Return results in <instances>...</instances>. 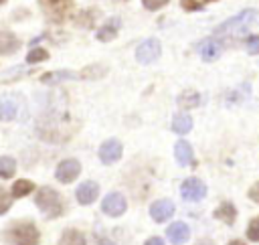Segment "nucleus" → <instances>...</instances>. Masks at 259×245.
<instances>
[{
	"mask_svg": "<svg viewBox=\"0 0 259 245\" xmlns=\"http://www.w3.org/2000/svg\"><path fill=\"white\" fill-rule=\"evenodd\" d=\"M67 121L69 119L63 113H49L36 121V132L47 142H63L69 140L73 134L71 130H67Z\"/></svg>",
	"mask_w": 259,
	"mask_h": 245,
	"instance_id": "nucleus-1",
	"label": "nucleus"
},
{
	"mask_svg": "<svg viewBox=\"0 0 259 245\" xmlns=\"http://www.w3.org/2000/svg\"><path fill=\"white\" fill-rule=\"evenodd\" d=\"M2 239L8 245H38L40 233L32 221H16L8 225V229L2 233Z\"/></svg>",
	"mask_w": 259,
	"mask_h": 245,
	"instance_id": "nucleus-2",
	"label": "nucleus"
},
{
	"mask_svg": "<svg viewBox=\"0 0 259 245\" xmlns=\"http://www.w3.org/2000/svg\"><path fill=\"white\" fill-rule=\"evenodd\" d=\"M257 20V10L255 8H245L241 12H237L235 16L227 18L223 24H219L212 30V36H221V34H231V36H241L247 32V28L251 24H255Z\"/></svg>",
	"mask_w": 259,
	"mask_h": 245,
	"instance_id": "nucleus-3",
	"label": "nucleus"
},
{
	"mask_svg": "<svg viewBox=\"0 0 259 245\" xmlns=\"http://www.w3.org/2000/svg\"><path fill=\"white\" fill-rule=\"evenodd\" d=\"M34 205L40 209V213L47 219H57L65 211L63 198H61V194L53 186H40L36 190V194H34Z\"/></svg>",
	"mask_w": 259,
	"mask_h": 245,
	"instance_id": "nucleus-4",
	"label": "nucleus"
},
{
	"mask_svg": "<svg viewBox=\"0 0 259 245\" xmlns=\"http://www.w3.org/2000/svg\"><path fill=\"white\" fill-rule=\"evenodd\" d=\"M38 6L47 16V20H51L53 24H61L71 14L73 0H38Z\"/></svg>",
	"mask_w": 259,
	"mask_h": 245,
	"instance_id": "nucleus-5",
	"label": "nucleus"
},
{
	"mask_svg": "<svg viewBox=\"0 0 259 245\" xmlns=\"http://www.w3.org/2000/svg\"><path fill=\"white\" fill-rule=\"evenodd\" d=\"M227 43L225 38H217V36H208V38H202L194 45V51L200 55V59L204 63H210V61H217L221 57V53L225 51Z\"/></svg>",
	"mask_w": 259,
	"mask_h": 245,
	"instance_id": "nucleus-6",
	"label": "nucleus"
},
{
	"mask_svg": "<svg viewBox=\"0 0 259 245\" xmlns=\"http://www.w3.org/2000/svg\"><path fill=\"white\" fill-rule=\"evenodd\" d=\"M160 55H162V45L156 36H150L136 47V61L140 65H150V63L158 61Z\"/></svg>",
	"mask_w": 259,
	"mask_h": 245,
	"instance_id": "nucleus-7",
	"label": "nucleus"
},
{
	"mask_svg": "<svg viewBox=\"0 0 259 245\" xmlns=\"http://www.w3.org/2000/svg\"><path fill=\"white\" fill-rule=\"evenodd\" d=\"M180 194H182V198L188 200V202H198V200H202V198L206 196V184H204L200 178L190 176V178H186V180L182 182Z\"/></svg>",
	"mask_w": 259,
	"mask_h": 245,
	"instance_id": "nucleus-8",
	"label": "nucleus"
},
{
	"mask_svg": "<svg viewBox=\"0 0 259 245\" xmlns=\"http://www.w3.org/2000/svg\"><path fill=\"white\" fill-rule=\"evenodd\" d=\"M79 174H81V162L75 160V158H65V160H61L59 166H57V170H55V178H57L59 182H63V184L73 182Z\"/></svg>",
	"mask_w": 259,
	"mask_h": 245,
	"instance_id": "nucleus-9",
	"label": "nucleus"
},
{
	"mask_svg": "<svg viewBox=\"0 0 259 245\" xmlns=\"http://www.w3.org/2000/svg\"><path fill=\"white\" fill-rule=\"evenodd\" d=\"M125 209H127V200L121 192H109L101 200V211L107 217H121L125 213Z\"/></svg>",
	"mask_w": 259,
	"mask_h": 245,
	"instance_id": "nucleus-10",
	"label": "nucleus"
},
{
	"mask_svg": "<svg viewBox=\"0 0 259 245\" xmlns=\"http://www.w3.org/2000/svg\"><path fill=\"white\" fill-rule=\"evenodd\" d=\"M99 160L103 162V164H113V162H117L119 158H121V154H123V146H121V142L119 140H115V138H109V140H105L101 146H99Z\"/></svg>",
	"mask_w": 259,
	"mask_h": 245,
	"instance_id": "nucleus-11",
	"label": "nucleus"
},
{
	"mask_svg": "<svg viewBox=\"0 0 259 245\" xmlns=\"http://www.w3.org/2000/svg\"><path fill=\"white\" fill-rule=\"evenodd\" d=\"M174 215V202L170 198H158L150 205V217L156 223H164Z\"/></svg>",
	"mask_w": 259,
	"mask_h": 245,
	"instance_id": "nucleus-12",
	"label": "nucleus"
},
{
	"mask_svg": "<svg viewBox=\"0 0 259 245\" xmlns=\"http://www.w3.org/2000/svg\"><path fill=\"white\" fill-rule=\"evenodd\" d=\"M119 28H121V18H119V16H111V18H107V20L97 28L95 38H97L99 43H109V40H113V38L117 36Z\"/></svg>",
	"mask_w": 259,
	"mask_h": 245,
	"instance_id": "nucleus-13",
	"label": "nucleus"
},
{
	"mask_svg": "<svg viewBox=\"0 0 259 245\" xmlns=\"http://www.w3.org/2000/svg\"><path fill=\"white\" fill-rule=\"evenodd\" d=\"M97 194H99V184L95 180H85L75 190V196H77L79 205H91L97 198Z\"/></svg>",
	"mask_w": 259,
	"mask_h": 245,
	"instance_id": "nucleus-14",
	"label": "nucleus"
},
{
	"mask_svg": "<svg viewBox=\"0 0 259 245\" xmlns=\"http://www.w3.org/2000/svg\"><path fill=\"white\" fill-rule=\"evenodd\" d=\"M18 111H20V103H18V97L16 95H4L0 99V119L2 121L16 119Z\"/></svg>",
	"mask_w": 259,
	"mask_h": 245,
	"instance_id": "nucleus-15",
	"label": "nucleus"
},
{
	"mask_svg": "<svg viewBox=\"0 0 259 245\" xmlns=\"http://www.w3.org/2000/svg\"><path fill=\"white\" fill-rule=\"evenodd\" d=\"M166 237L170 239V243H174V245H182V243L188 241V237H190V229H188L186 223L176 221V223H172V225L166 229Z\"/></svg>",
	"mask_w": 259,
	"mask_h": 245,
	"instance_id": "nucleus-16",
	"label": "nucleus"
},
{
	"mask_svg": "<svg viewBox=\"0 0 259 245\" xmlns=\"http://www.w3.org/2000/svg\"><path fill=\"white\" fill-rule=\"evenodd\" d=\"M71 79H77V73H73L71 69H59V71H47L38 77V81L42 85H57V83H63V81H71Z\"/></svg>",
	"mask_w": 259,
	"mask_h": 245,
	"instance_id": "nucleus-17",
	"label": "nucleus"
},
{
	"mask_svg": "<svg viewBox=\"0 0 259 245\" xmlns=\"http://www.w3.org/2000/svg\"><path fill=\"white\" fill-rule=\"evenodd\" d=\"M107 65L105 63H89V65H85L79 73H77V79H85V81H97V79H101V77H105L107 75Z\"/></svg>",
	"mask_w": 259,
	"mask_h": 245,
	"instance_id": "nucleus-18",
	"label": "nucleus"
},
{
	"mask_svg": "<svg viewBox=\"0 0 259 245\" xmlns=\"http://www.w3.org/2000/svg\"><path fill=\"white\" fill-rule=\"evenodd\" d=\"M174 158L180 166H190L194 164V152H192V146L186 142V140H178L174 144Z\"/></svg>",
	"mask_w": 259,
	"mask_h": 245,
	"instance_id": "nucleus-19",
	"label": "nucleus"
},
{
	"mask_svg": "<svg viewBox=\"0 0 259 245\" xmlns=\"http://www.w3.org/2000/svg\"><path fill=\"white\" fill-rule=\"evenodd\" d=\"M20 49V38L10 30H0V55H12Z\"/></svg>",
	"mask_w": 259,
	"mask_h": 245,
	"instance_id": "nucleus-20",
	"label": "nucleus"
},
{
	"mask_svg": "<svg viewBox=\"0 0 259 245\" xmlns=\"http://www.w3.org/2000/svg\"><path fill=\"white\" fill-rule=\"evenodd\" d=\"M97 16H99V10L97 8H83L75 16V26L77 28H83V30H89V28H93Z\"/></svg>",
	"mask_w": 259,
	"mask_h": 245,
	"instance_id": "nucleus-21",
	"label": "nucleus"
},
{
	"mask_svg": "<svg viewBox=\"0 0 259 245\" xmlns=\"http://www.w3.org/2000/svg\"><path fill=\"white\" fill-rule=\"evenodd\" d=\"M214 219H219V221H223V223H227V225H233L235 223V219H237V209H235V205L233 202H229V200H223L217 209H214Z\"/></svg>",
	"mask_w": 259,
	"mask_h": 245,
	"instance_id": "nucleus-22",
	"label": "nucleus"
},
{
	"mask_svg": "<svg viewBox=\"0 0 259 245\" xmlns=\"http://www.w3.org/2000/svg\"><path fill=\"white\" fill-rule=\"evenodd\" d=\"M176 103H178L182 109L196 107V105H200V93H198V91H194V89H184V91L178 95Z\"/></svg>",
	"mask_w": 259,
	"mask_h": 245,
	"instance_id": "nucleus-23",
	"label": "nucleus"
},
{
	"mask_svg": "<svg viewBox=\"0 0 259 245\" xmlns=\"http://www.w3.org/2000/svg\"><path fill=\"white\" fill-rule=\"evenodd\" d=\"M190 130H192V117H190L188 113H176V115L172 117V132L184 136V134H188Z\"/></svg>",
	"mask_w": 259,
	"mask_h": 245,
	"instance_id": "nucleus-24",
	"label": "nucleus"
},
{
	"mask_svg": "<svg viewBox=\"0 0 259 245\" xmlns=\"http://www.w3.org/2000/svg\"><path fill=\"white\" fill-rule=\"evenodd\" d=\"M59 245H87L85 237L81 235V231L77 229H67L63 231V235L59 237Z\"/></svg>",
	"mask_w": 259,
	"mask_h": 245,
	"instance_id": "nucleus-25",
	"label": "nucleus"
},
{
	"mask_svg": "<svg viewBox=\"0 0 259 245\" xmlns=\"http://www.w3.org/2000/svg\"><path fill=\"white\" fill-rule=\"evenodd\" d=\"M32 190H34V184H32L30 180H26V178H20V180H16V182L12 184V188H10V196H14V198H22V196L30 194Z\"/></svg>",
	"mask_w": 259,
	"mask_h": 245,
	"instance_id": "nucleus-26",
	"label": "nucleus"
},
{
	"mask_svg": "<svg viewBox=\"0 0 259 245\" xmlns=\"http://www.w3.org/2000/svg\"><path fill=\"white\" fill-rule=\"evenodd\" d=\"M16 172V160L12 156H0V178L8 180Z\"/></svg>",
	"mask_w": 259,
	"mask_h": 245,
	"instance_id": "nucleus-27",
	"label": "nucleus"
},
{
	"mask_svg": "<svg viewBox=\"0 0 259 245\" xmlns=\"http://www.w3.org/2000/svg\"><path fill=\"white\" fill-rule=\"evenodd\" d=\"M49 57H51V55H49L47 49H42V47H32V49L28 51V55H26V63H28V65H34V63L47 61Z\"/></svg>",
	"mask_w": 259,
	"mask_h": 245,
	"instance_id": "nucleus-28",
	"label": "nucleus"
},
{
	"mask_svg": "<svg viewBox=\"0 0 259 245\" xmlns=\"http://www.w3.org/2000/svg\"><path fill=\"white\" fill-rule=\"evenodd\" d=\"M210 2H217V0H180V6L186 12H196V10H202Z\"/></svg>",
	"mask_w": 259,
	"mask_h": 245,
	"instance_id": "nucleus-29",
	"label": "nucleus"
},
{
	"mask_svg": "<svg viewBox=\"0 0 259 245\" xmlns=\"http://www.w3.org/2000/svg\"><path fill=\"white\" fill-rule=\"evenodd\" d=\"M28 71L24 69V67H12V69H8V73H4L2 77H0V81H4V83H8V81H12V79H20L22 75H26Z\"/></svg>",
	"mask_w": 259,
	"mask_h": 245,
	"instance_id": "nucleus-30",
	"label": "nucleus"
},
{
	"mask_svg": "<svg viewBox=\"0 0 259 245\" xmlns=\"http://www.w3.org/2000/svg\"><path fill=\"white\" fill-rule=\"evenodd\" d=\"M10 207H12V196H10V192H8V190H4V188L0 186V215L8 213V211H10Z\"/></svg>",
	"mask_w": 259,
	"mask_h": 245,
	"instance_id": "nucleus-31",
	"label": "nucleus"
},
{
	"mask_svg": "<svg viewBox=\"0 0 259 245\" xmlns=\"http://www.w3.org/2000/svg\"><path fill=\"white\" fill-rule=\"evenodd\" d=\"M245 47H247V53L249 55H257L259 53V36L257 34H249L245 38Z\"/></svg>",
	"mask_w": 259,
	"mask_h": 245,
	"instance_id": "nucleus-32",
	"label": "nucleus"
},
{
	"mask_svg": "<svg viewBox=\"0 0 259 245\" xmlns=\"http://www.w3.org/2000/svg\"><path fill=\"white\" fill-rule=\"evenodd\" d=\"M247 237H249L251 241H259V219H257V217H253V219L249 221Z\"/></svg>",
	"mask_w": 259,
	"mask_h": 245,
	"instance_id": "nucleus-33",
	"label": "nucleus"
},
{
	"mask_svg": "<svg viewBox=\"0 0 259 245\" xmlns=\"http://www.w3.org/2000/svg\"><path fill=\"white\" fill-rule=\"evenodd\" d=\"M170 0H142V6L146 8V10H150V12H156V10H160L162 6H166Z\"/></svg>",
	"mask_w": 259,
	"mask_h": 245,
	"instance_id": "nucleus-34",
	"label": "nucleus"
},
{
	"mask_svg": "<svg viewBox=\"0 0 259 245\" xmlns=\"http://www.w3.org/2000/svg\"><path fill=\"white\" fill-rule=\"evenodd\" d=\"M28 14H30V12H28V8H20V10H16V12H12V18H14L16 22H18L20 18H26Z\"/></svg>",
	"mask_w": 259,
	"mask_h": 245,
	"instance_id": "nucleus-35",
	"label": "nucleus"
},
{
	"mask_svg": "<svg viewBox=\"0 0 259 245\" xmlns=\"http://www.w3.org/2000/svg\"><path fill=\"white\" fill-rule=\"evenodd\" d=\"M257 186H259V184L255 182V184L251 186V190H249V198H251L253 202H257V200H259V196H257Z\"/></svg>",
	"mask_w": 259,
	"mask_h": 245,
	"instance_id": "nucleus-36",
	"label": "nucleus"
},
{
	"mask_svg": "<svg viewBox=\"0 0 259 245\" xmlns=\"http://www.w3.org/2000/svg\"><path fill=\"white\" fill-rule=\"evenodd\" d=\"M144 245H164V241H162L160 237H150V239H148Z\"/></svg>",
	"mask_w": 259,
	"mask_h": 245,
	"instance_id": "nucleus-37",
	"label": "nucleus"
},
{
	"mask_svg": "<svg viewBox=\"0 0 259 245\" xmlns=\"http://www.w3.org/2000/svg\"><path fill=\"white\" fill-rule=\"evenodd\" d=\"M229 245H247V243H243V241H241V239H233V241H231V243H229Z\"/></svg>",
	"mask_w": 259,
	"mask_h": 245,
	"instance_id": "nucleus-38",
	"label": "nucleus"
},
{
	"mask_svg": "<svg viewBox=\"0 0 259 245\" xmlns=\"http://www.w3.org/2000/svg\"><path fill=\"white\" fill-rule=\"evenodd\" d=\"M196 245H214V243H212V241H206V239H204V241H198Z\"/></svg>",
	"mask_w": 259,
	"mask_h": 245,
	"instance_id": "nucleus-39",
	"label": "nucleus"
},
{
	"mask_svg": "<svg viewBox=\"0 0 259 245\" xmlns=\"http://www.w3.org/2000/svg\"><path fill=\"white\" fill-rule=\"evenodd\" d=\"M6 2H8V0H0V6H4V4H6Z\"/></svg>",
	"mask_w": 259,
	"mask_h": 245,
	"instance_id": "nucleus-40",
	"label": "nucleus"
},
{
	"mask_svg": "<svg viewBox=\"0 0 259 245\" xmlns=\"http://www.w3.org/2000/svg\"><path fill=\"white\" fill-rule=\"evenodd\" d=\"M123 2H125V0H123Z\"/></svg>",
	"mask_w": 259,
	"mask_h": 245,
	"instance_id": "nucleus-41",
	"label": "nucleus"
}]
</instances>
